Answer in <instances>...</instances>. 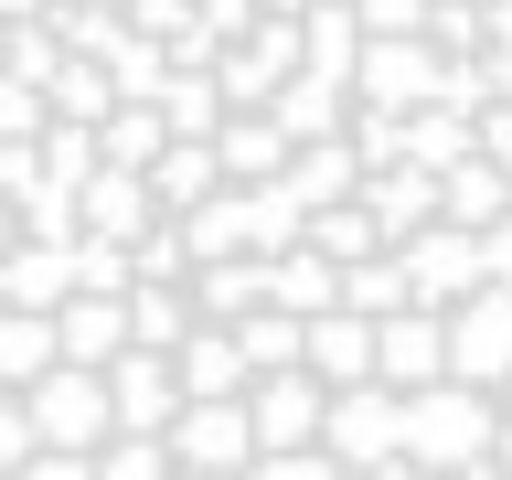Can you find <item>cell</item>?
Segmentation results:
<instances>
[{
  "label": "cell",
  "mask_w": 512,
  "mask_h": 480,
  "mask_svg": "<svg viewBox=\"0 0 512 480\" xmlns=\"http://www.w3.org/2000/svg\"><path fill=\"white\" fill-rule=\"evenodd\" d=\"M502 214H512V182L491 171V160H459V171L438 182V224H470V235H491Z\"/></svg>",
  "instance_id": "obj_3"
},
{
  "label": "cell",
  "mask_w": 512,
  "mask_h": 480,
  "mask_svg": "<svg viewBox=\"0 0 512 480\" xmlns=\"http://www.w3.org/2000/svg\"><path fill=\"white\" fill-rule=\"evenodd\" d=\"M278 310H299V320H320V310H342V267L320 246H299V256H278Z\"/></svg>",
  "instance_id": "obj_4"
},
{
  "label": "cell",
  "mask_w": 512,
  "mask_h": 480,
  "mask_svg": "<svg viewBox=\"0 0 512 480\" xmlns=\"http://www.w3.org/2000/svg\"><path fill=\"white\" fill-rule=\"evenodd\" d=\"M374 374L395 384V395L448 384V310H395V320L374 331Z\"/></svg>",
  "instance_id": "obj_2"
},
{
  "label": "cell",
  "mask_w": 512,
  "mask_h": 480,
  "mask_svg": "<svg viewBox=\"0 0 512 480\" xmlns=\"http://www.w3.org/2000/svg\"><path fill=\"white\" fill-rule=\"evenodd\" d=\"M406 288H416V310H459V299H480V235L470 224H427L406 246Z\"/></svg>",
  "instance_id": "obj_1"
}]
</instances>
